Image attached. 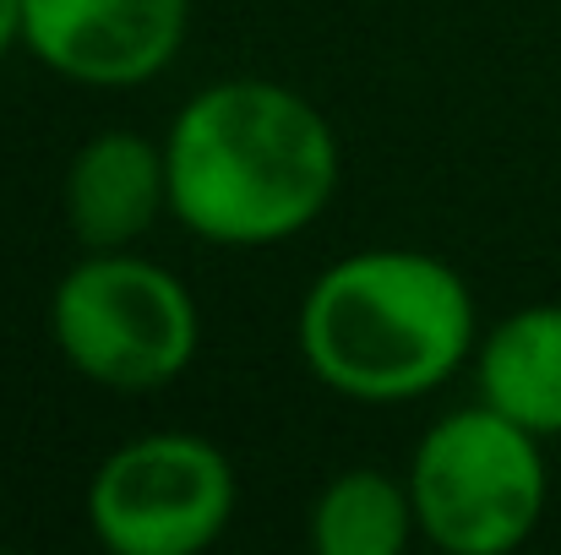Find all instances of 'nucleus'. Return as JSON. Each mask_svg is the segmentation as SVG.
<instances>
[{"mask_svg": "<svg viewBox=\"0 0 561 555\" xmlns=\"http://www.w3.org/2000/svg\"><path fill=\"white\" fill-rule=\"evenodd\" d=\"M474 344L463 278L425 251H360L328 267L300 305V355L344 397H425Z\"/></svg>", "mask_w": 561, "mask_h": 555, "instance_id": "f03ea898", "label": "nucleus"}, {"mask_svg": "<svg viewBox=\"0 0 561 555\" xmlns=\"http://www.w3.org/2000/svg\"><path fill=\"white\" fill-rule=\"evenodd\" d=\"M27 49L71 82L137 88L186 38V0H22Z\"/></svg>", "mask_w": 561, "mask_h": 555, "instance_id": "423d86ee", "label": "nucleus"}, {"mask_svg": "<svg viewBox=\"0 0 561 555\" xmlns=\"http://www.w3.org/2000/svg\"><path fill=\"white\" fill-rule=\"evenodd\" d=\"M409 496L431 545L453 555L518 551L546 512L540 436L491 403L458 408L425 430Z\"/></svg>", "mask_w": 561, "mask_h": 555, "instance_id": "7ed1b4c3", "label": "nucleus"}, {"mask_svg": "<svg viewBox=\"0 0 561 555\" xmlns=\"http://www.w3.org/2000/svg\"><path fill=\"white\" fill-rule=\"evenodd\" d=\"M480 397L540 441L561 436V305H529L485 338Z\"/></svg>", "mask_w": 561, "mask_h": 555, "instance_id": "6e6552de", "label": "nucleus"}, {"mask_svg": "<svg viewBox=\"0 0 561 555\" xmlns=\"http://www.w3.org/2000/svg\"><path fill=\"white\" fill-rule=\"evenodd\" d=\"M234 512V469L202 436H142L88 490L93 534L115 555H196Z\"/></svg>", "mask_w": 561, "mask_h": 555, "instance_id": "39448f33", "label": "nucleus"}, {"mask_svg": "<svg viewBox=\"0 0 561 555\" xmlns=\"http://www.w3.org/2000/svg\"><path fill=\"white\" fill-rule=\"evenodd\" d=\"M175 218L218 245L300 234L339 185L328 120L289 88L240 77L196 93L164 142Z\"/></svg>", "mask_w": 561, "mask_h": 555, "instance_id": "f257e3e1", "label": "nucleus"}, {"mask_svg": "<svg viewBox=\"0 0 561 555\" xmlns=\"http://www.w3.org/2000/svg\"><path fill=\"white\" fill-rule=\"evenodd\" d=\"M170 207V164L131 131L93 137L66 170V218L88 251H121Z\"/></svg>", "mask_w": 561, "mask_h": 555, "instance_id": "0eeeda50", "label": "nucleus"}, {"mask_svg": "<svg viewBox=\"0 0 561 555\" xmlns=\"http://www.w3.org/2000/svg\"><path fill=\"white\" fill-rule=\"evenodd\" d=\"M55 349L99 386L153 392L196 355V305L186 284L153 262L93 251L49 300Z\"/></svg>", "mask_w": 561, "mask_h": 555, "instance_id": "20e7f679", "label": "nucleus"}, {"mask_svg": "<svg viewBox=\"0 0 561 555\" xmlns=\"http://www.w3.org/2000/svg\"><path fill=\"white\" fill-rule=\"evenodd\" d=\"M11 38H22V0H0V55L11 49Z\"/></svg>", "mask_w": 561, "mask_h": 555, "instance_id": "9d476101", "label": "nucleus"}, {"mask_svg": "<svg viewBox=\"0 0 561 555\" xmlns=\"http://www.w3.org/2000/svg\"><path fill=\"white\" fill-rule=\"evenodd\" d=\"M414 523L409 485L381 469H350L311 507V545L322 555H398Z\"/></svg>", "mask_w": 561, "mask_h": 555, "instance_id": "1a4fd4ad", "label": "nucleus"}]
</instances>
